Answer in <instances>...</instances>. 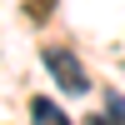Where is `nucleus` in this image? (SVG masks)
<instances>
[{"label":"nucleus","instance_id":"f257e3e1","mask_svg":"<svg viewBox=\"0 0 125 125\" xmlns=\"http://www.w3.org/2000/svg\"><path fill=\"white\" fill-rule=\"evenodd\" d=\"M45 70L55 75V85H60V90H70V95H85V90H90L85 65H80L70 50H45Z\"/></svg>","mask_w":125,"mask_h":125},{"label":"nucleus","instance_id":"f03ea898","mask_svg":"<svg viewBox=\"0 0 125 125\" xmlns=\"http://www.w3.org/2000/svg\"><path fill=\"white\" fill-rule=\"evenodd\" d=\"M30 120L35 125H70V115L55 105V100H45V95H30Z\"/></svg>","mask_w":125,"mask_h":125},{"label":"nucleus","instance_id":"7ed1b4c3","mask_svg":"<svg viewBox=\"0 0 125 125\" xmlns=\"http://www.w3.org/2000/svg\"><path fill=\"white\" fill-rule=\"evenodd\" d=\"M90 125H125V120H110V115H95V120H90Z\"/></svg>","mask_w":125,"mask_h":125}]
</instances>
